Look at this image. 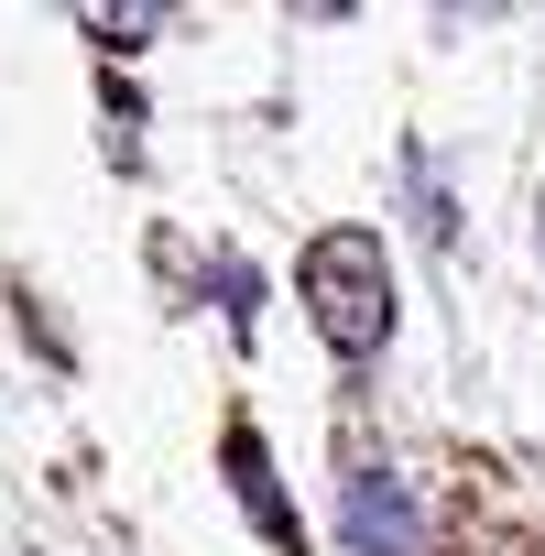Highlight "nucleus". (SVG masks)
I'll use <instances>...</instances> for the list:
<instances>
[{"mask_svg":"<svg viewBox=\"0 0 545 556\" xmlns=\"http://www.w3.org/2000/svg\"><path fill=\"white\" fill-rule=\"evenodd\" d=\"M295 295H306L317 339L360 371V361L393 339V262H382V229H317L306 262H295Z\"/></svg>","mask_w":545,"mask_h":556,"instance_id":"nucleus-1","label":"nucleus"},{"mask_svg":"<svg viewBox=\"0 0 545 556\" xmlns=\"http://www.w3.org/2000/svg\"><path fill=\"white\" fill-rule=\"evenodd\" d=\"M339 523H350V556H426V513H415V491L382 458H350Z\"/></svg>","mask_w":545,"mask_h":556,"instance_id":"nucleus-2","label":"nucleus"},{"mask_svg":"<svg viewBox=\"0 0 545 556\" xmlns=\"http://www.w3.org/2000/svg\"><path fill=\"white\" fill-rule=\"evenodd\" d=\"M218 458H229V491L251 502V523H262V545H272V556H306V523H295V502H284V480H272V458H262V437H251V426H229V437H218Z\"/></svg>","mask_w":545,"mask_h":556,"instance_id":"nucleus-3","label":"nucleus"},{"mask_svg":"<svg viewBox=\"0 0 545 556\" xmlns=\"http://www.w3.org/2000/svg\"><path fill=\"white\" fill-rule=\"evenodd\" d=\"M164 23H175V0H77V34L110 45V55H142Z\"/></svg>","mask_w":545,"mask_h":556,"instance_id":"nucleus-4","label":"nucleus"},{"mask_svg":"<svg viewBox=\"0 0 545 556\" xmlns=\"http://www.w3.org/2000/svg\"><path fill=\"white\" fill-rule=\"evenodd\" d=\"M218 306H229V328H251V317H262V285H251V262H218Z\"/></svg>","mask_w":545,"mask_h":556,"instance_id":"nucleus-5","label":"nucleus"},{"mask_svg":"<svg viewBox=\"0 0 545 556\" xmlns=\"http://www.w3.org/2000/svg\"><path fill=\"white\" fill-rule=\"evenodd\" d=\"M534 262H545V207H534Z\"/></svg>","mask_w":545,"mask_h":556,"instance_id":"nucleus-6","label":"nucleus"},{"mask_svg":"<svg viewBox=\"0 0 545 556\" xmlns=\"http://www.w3.org/2000/svg\"><path fill=\"white\" fill-rule=\"evenodd\" d=\"M306 12H350V0H306Z\"/></svg>","mask_w":545,"mask_h":556,"instance_id":"nucleus-7","label":"nucleus"}]
</instances>
